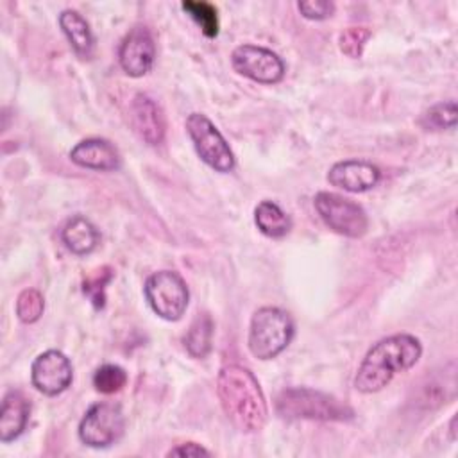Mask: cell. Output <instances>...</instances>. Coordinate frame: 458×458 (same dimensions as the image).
Segmentation results:
<instances>
[{
  "label": "cell",
  "instance_id": "obj_1",
  "mask_svg": "<svg viewBox=\"0 0 458 458\" xmlns=\"http://www.w3.org/2000/svg\"><path fill=\"white\" fill-rule=\"evenodd\" d=\"M220 404L227 419L245 433L259 431L268 415L263 390L254 374L236 363L225 365L216 381Z\"/></svg>",
  "mask_w": 458,
  "mask_h": 458
},
{
  "label": "cell",
  "instance_id": "obj_2",
  "mask_svg": "<svg viewBox=\"0 0 458 458\" xmlns=\"http://www.w3.org/2000/svg\"><path fill=\"white\" fill-rule=\"evenodd\" d=\"M420 354L422 345L413 335L399 333L379 340L369 349L356 370V390L372 394L385 388L397 372L411 369Z\"/></svg>",
  "mask_w": 458,
  "mask_h": 458
},
{
  "label": "cell",
  "instance_id": "obj_3",
  "mask_svg": "<svg viewBox=\"0 0 458 458\" xmlns=\"http://www.w3.org/2000/svg\"><path fill=\"white\" fill-rule=\"evenodd\" d=\"M276 410L284 419H310V420H351L354 411L340 399L311 390V388H286L276 399Z\"/></svg>",
  "mask_w": 458,
  "mask_h": 458
},
{
  "label": "cell",
  "instance_id": "obj_4",
  "mask_svg": "<svg viewBox=\"0 0 458 458\" xmlns=\"http://www.w3.org/2000/svg\"><path fill=\"white\" fill-rule=\"evenodd\" d=\"M293 338L292 317L276 306H263L254 311L249 327V351L258 360H272L286 349Z\"/></svg>",
  "mask_w": 458,
  "mask_h": 458
},
{
  "label": "cell",
  "instance_id": "obj_5",
  "mask_svg": "<svg viewBox=\"0 0 458 458\" xmlns=\"http://www.w3.org/2000/svg\"><path fill=\"white\" fill-rule=\"evenodd\" d=\"M313 204L324 224L342 236L360 238L369 229L365 209L344 195L333 191H318L313 199Z\"/></svg>",
  "mask_w": 458,
  "mask_h": 458
},
{
  "label": "cell",
  "instance_id": "obj_6",
  "mask_svg": "<svg viewBox=\"0 0 458 458\" xmlns=\"http://www.w3.org/2000/svg\"><path fill=\"white\" fill-rule=\"evenodd\" d=\"M145 297L156 315L165 320H179L188 308L190 292L177 272L159 270L145 281Z\"/></svg>",
  "mask_w": 458,
  "mask_h": 458
},
{
  "label": "cell",
  "instance_id": "obj_7",
  "mask_svg": "<svg viewBox=\"0 0 458 458\" xmlns=\"http://www.w3.org/2000/svg\"><path fill=\"white\" fill-rule=\"evenodd\" d=\"M186 131L197 154L206 165L216 172H229L234 168V154L229 143L208 116L200 113L188 114Z\"/></svg>",
  "mask_w": 458,
  "mask_h": 458
},
{
  "label": "cell",
  "instance_id": "obj_8",
  "mask_svg": "<svg viewBox=\"0 0 458 458\" xmlns=\"http://www.w3.org/2000/svg\"><path fill=\"white\" fill-rule=\"evenodd\" d=\"M125 429L122 408L113 403L93 404L79 424V437L89 447H107L114 444Z\"/></svg>",
  "mask_w": 458,
  "mask_h": 458
},
{
  "label": "cell",
  "instance_id": "obj_9",
  "mask_svg": "<svg viewBox=\"0 0 458 458\" xmlns=\"http://www.w3.org/2000/svg\"><path fill=\"white\" fill-rule=\"evenodd\" d=\"M233 68L250 81L261 84H274L279 82L284 75V63L281 57L258 45H240L231 54Z\"/></svg>",
  "mask_w": 458,
  "mask_h": 458
},
{
  "label": "cell",
  "instance_id": "obj_10",
  "mask_svg": "<svg viewBox=\"0 0 458 458\" xmlns=\"http://www.w3.org/2000/svg\"><path fill=\"white\" fill-rule=\"evenodd\" d=\"M30 377L32 385L41 394L57 395L64 392L73 379L72 363L61 351H45L32 361Z\"/></svg>",
  "mask_w": 458,
  "mask_h": 458
},
{
  "label": "cell",
  "instance_id": "obj_11",
  "mask_svg": "<svg viewBox=\"0 0 458 458\" xmlns=\"http://www.w3.org/2000/svg\"><path fill=\"white\" fill-rule=\"evenodd\" d=\"M156 57V45L145 25L132 27L120 43L118 61L122 70L131 77H141L150 72Z\"/></svg>",
  "mask_w": 458,
  "mask_h": 458
},
{
  "label": "cell",
  "instance_id": "obj_12",
  "mask_svg": "<svg viewBox=\"0 0 458 458\" xmlns=\"http://www.w3.org/2000/svg\"><path fill=\"white\" fill-rule=\"evenodd\" d=\"M381 179V172L376 165L361 159H347L335 163L327 172V181L351 193H360L374 188Z\"/></svg>",
  "mask_w": 458,
  "mask_h": 458
},
{
  "label": "cell",
  "instance_id": "obj_13",
  "mask_svg": "<svg viewBox=\"0 0 458 458\" xmlns=\"http://www.w3.org/2000/svg\"><path fill=\"white\" fill-rule=\"evenodd\" d=\"M131 120L138 136L148 145H159L165 138V116L159 106L147 95H136L131 104Z\"/></svg>",
  "mask_w": 458,
  "mask_h": 458
},
{
  "label": "cell",
  "instance_id": "obj_14",
  "mask_svg": "<svg viewBox=\"0 0 458 458\" xmlns=\"http://www.w3.org/2000/svg\"><path fill=\"white\" fill-rule=\"evenodd\" d=\"M70 159L82 168L102 172L118 170L122 165L118 150L107 140L102 138H88L79 141L70 150Z\"/></svg>",
  "mask_w": 458,
  "mask_h": 458
},
{
  "label": "cell",
  "instance_id": "obj_15",
  "mask_svg": "<svg viewBox=\"0 0 458 458\" xmlns=\"http://www.w3.org/2000/svg\"><path fill=\"white\" fill-rule=\"evenodd\" d=\"M29 401L23 397L21 392L13 390L4 397L0 410V440L4 444L21 435L29 420Z\"/></svg>",
  "mask_w": 458,
  "mask_h": 458
},
{
  "label": "cell",
  "instance_id": "obj_16",
  "mask_svg": "<svg viewBox=\"0 0 458 458\" xmlns=\"http://www.w3.org/2000/svg\"><path fill=\"white\" fill-rule=\"evenodd\" d=\"M61 236H63L64 245L73 254H79V256L89 254L91 250L97 249V245L100 242V234H98L97 227L88 218H84L81 215H77L66 222Z\"/></svg>",
  "mask_w": 458,
  "mask_h": 458
},
{
  "label": "cell",
  "instance_id": "obj_17",
  "mask_svg": "<svg viewBox=\"0 0 458 458\" xmlns=\"http://www.w3.org/2000/svg\"><path fill=\"white\" fill-rule=\"evenodd\" d=\"M59 25L73 50L81 57H89L93 52V34L88 21L73 9H64L59 14Z\"/></svg>",
  "mask_w": 458,
  "mask_h": 458
},
{
  "label": "cell",
  "instance_id": "obj_18",
  "mask_svg": "<svg viewBox=\"0 0 458 458\" xmlns=\"http://www.w3.org/2000/svg\"><path fill=\"white\" fill-rule=\"evenodd\" d=\"M254 222L258 229L270 238H281L290 231L288 215L272 200H261L256 206Z\"/></svg>",
  "mask_w": 458,
  "mask_h": 458
},
{
  "label": "cell",
  "instance_id": "obj_19",
  "mask_svg": "<svg viewBox=\"0 0 458 458\" xmlns=\"http://www.w3.org/2000/svg\"><path fill=\"white\" fill-rule=\"evenodd\" d=\"M213 320L208 313H200L191 322L184 335V347L193 358H204L211 351L213 342Z\"/></svg>",
  "mask_w": 458,
  "mask_h": 458
},
{
  "label": "cell",
  "instance_id": "obj_20",
  "mask_svg": "<svg viewBox=\"0 0 458 458\" xmlns=\"http://www.w3.org/2000/svg\"><path fill=\"white\" fill-rule=\"evenodd\" d=\"M182 11L191 16V20L200 27L206 38H216L218 34V13L216 7L204 0H186L181 4Z\"/></svg>",
  "mask_w": 458,
  "mask_h": 458
},
{
  "label": "cell",
  "instance_id": "obj_21",
  "mask_svg": "<svg viewBox=\"0 0 458 458\" xmlns=\"http://www.w3.org/2000/svg\"><path fill=\"white\" fill-rule=\"evenodd\" d=\"M456 102H440L422 113L419 123L428 131H444L456 125Z\"/></svg>",
  "mask_w": 458,
  "mask_h": 458
},
{
  "label": "cell",
  "instance_id": "obj_22",
  "mask_svg": "<svg viewBox=\"0 0 458 458\" xmlns=\"http://www.w3.org/2000/svg\"><path fill=\"white\" fill-rule=\"evenodd\" d=\"M114 272L111 267H98L91 270L82 283V292L88 295L91 304L100 310L106 304V286L111 283Z\"/></svg>",
  "mask_w": 458,
  "mask_h": 458
},
{
  "label": "cell",
  "instance_id": "obj_23",
  "mask_svg": "<svg viewBox=\"0 0 458 458\" xmlns=\"http://www.w3.org/2000/svg\"><path fill=\"white\" fill-rule=\"evenodd\" d=\"M127 383V372L113 363L98 367L93 374V386L100 394H114L122 390Z\"/></svg>",
  "mask_w": 458,
  "mask_h": 458
},
{
  "label": "cell",
  "instance_id": "obj_24",
  "mask_svg": "<svg viewBox=\"0 0 458 458\" xmlns=\"http://www.w3.org/2000/svg\"><path fill=\"white\" fill-rule=\"evenodd\" d=\"M45 310V299L36 288L23 290L16 299V315L21 322H36Z\"/></svg>",
  "mask_w": 458,
  "mask_h": 458
},
{
  "label": "cell",
  "instance_id": "obj_25",
  "mask_svg": "<svg viewBox=\"0 0 458 458\" xmlns=\"http://www.w3.org/2000/svg\"><path fill=\"white\" fill-rule=\"evenodd\" d=\"M370 36H372V32L367 27H349L340 32L338 47L347 57L358 59V57H361L365 43L369 41Z\"/></svg>",
  "mask_w": 458,
  "mask_h": 458
},
{
  "label": "cell",
  "instance_id": "obj_26",
  "mask_svg": "<svg viewBox=\"0 0 458 458\" xmlns=\"http://www.w3.org/2000/svg\"><path fill=\"white\" fill-rule=\"evenodd\" d=\"M297 9L308 20H326L333 14L335 4L327 0H306V2H299Z\"/></svg>",
  "mask_w": 458,
  "mask_h": 458
},
{
  "label": "cell",
  "instance_id": "obj_27",
  "mask_svg": "<svg viewBox=\"0 0 458 458\" xmlns=\"http://www.w3.org/2000/svg\"><path fill=\"white\" fill-rule=\"evenodd\" d=\"M211 451H208L206 447H202L200 444L195 442H186V444H179L177 447H172L166 456H209Z\"/></svg>",
  "mask_w": 458,
  "mask_h": 458
}]
</instances>
